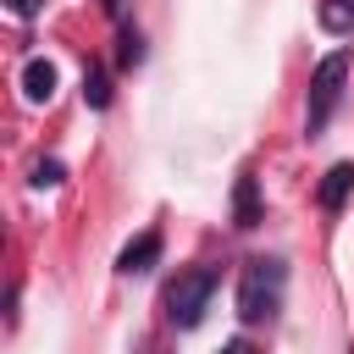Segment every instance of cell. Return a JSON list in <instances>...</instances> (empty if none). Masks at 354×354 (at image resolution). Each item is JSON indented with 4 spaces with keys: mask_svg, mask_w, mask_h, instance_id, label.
Instances as JSON below:
<instances>
[{
    "mask_svg": "<svg viewBox=\"0 0 354 354\" xmlns=\"http://www.w3.org/2000/svg\"><path fill=\"white\" fill-rule=\"evenodd\" d=\"M282 288H288V266H282V260H271V254L249 260L243 277H238V321H243V326H266V321H277V310H282Z\"/></svg>",
    "mask_w": 354,
    "mask_h": 354,
    "instance_id": "cell-1",
    "label": "cell"
},
{
    "mask_svg": "<svg viewBox=\"0 0 354 354\" xmlns=\"http://www.w3.org/2000/svg\"><path fill=\"white\" fill-rule=\"evenodd\" d=\"M116 66H122V72L144 66V33H138V28H122V33H116Z\"/></svg>",
    "mask_w": 354,
    "mask_h": 354,
    "instance_id": "cell-8",
    "label": "cell"
},
{
    "mask_svg": "<svg viewBox=\"0 0 354 354\" xmlns=\"http://www.w3.org/2000/svg\"><path fill=\"white\" fill-rule=\"evenodd\" d=\"M6 6H11V11H17V17H22V22H28V17H33V11H39V0H6Z\"/></svg>",
    "mask_w": 354,
    "mask_h": 354,
    "instance_id": "cell-12",
    "label": "cell"
},
{
    "mask_svg": "<svg viewBox=\"0 0 354 354\" xmlns=\"http://www.w3.org/2000/svg\"><path fill=\"white\" fill-rule=\"evenodd\" d=\"M321 28L348 33V28H354V6H348V0H326V6H321Z\"/></svg>",
    "mask_w": 354,
    "mask_h": 354,
    "instance_id": "cell-10",
    "label": "cell"
},
{
    "mask_svg": "<svg viewBox=\"0 0 354 354\" xmlns=\"http://www.w3.org/2000/svg\"><path fill=\"white\" fill-rule=\"evenodd\" d=\"M348 6H354V0H348Z\"/></svg>",
    "mask_w": 354,
    "mask_h": 354,
    "instance_id": "cell-14",
    "label": "cell"
},
{
    "mask_svg": "<svg viewBox=\"0 0 354 354\" xmlns=\"http://www.w3.org/2000/svg\"><path fill=\"white\" fill-rule=\"evenodd\" d=\"M155 260H160V227H144V232L116 254V271H122V277H144Z\"/></svg>",
    "mask_w": 354,
    "mask_h": 354,
    "instance_id": "cell-4",
    "label": "cell"
},
{
    "mask_svg": "<svg viewBox=\"0 0 354 354\" xmlns=\"http://www.w3.org/2000/svg\"><path fill=\"white\" fill-rule=\"evenodd\" d=\"M343 77H348V50H332V55L310 72V111H304V127H310V133H321V127L332 122V111H337V100H343Z\"/></svg>",
    "mask_w": 354,
    "mask_h": 354,
    "instance_id": "cell-3",
    "label": "cell"
},
{
    "mask_svg": "<svg viewBox=\"0 0 354 354\" xmlns=\"http://www.w3.org/2000/svg\"><path fill=\"white\" fill-rule=\"evenodd\" d=\"M22 94H28L33 105H50V100H55V66H50L44 55H33V61L22 66Z\"/></svg>",
    "mask_w": 354,
    "mask_h": 354,
    "instance_id": "cell-6",
    "label": "cell"
},
{
    "mask_svg": "<svg viewBox=\"0 0 354 354\" xmlns=\"http://www.w3.org/2000/svg\"><path fill=\"white\" fill-rule=\"evenodd\" d=\"M216 282H221L216 266H194V271H183V277L166 288V321H171L177 332H194V326L205 321L210 299H216Z\"/></svg>",
    "mask_w": 354,
    "mask_h": 354,
    "instance_id": "cell-2",
    "label": "cell"
},
{
    "mask_svg": "<svg viewBox=\"0 0 354 354\" xmlns=\"http://www.w3.org/2000/svg\"><path fill=\"white\" fill-rule=\"evenodd\" d=\"M61 183H66V166L61 160H39L33 166V188H61Z\"/></svg>",
    "mask_w": 354,
    "mask_h": 354,
    "instance_id": "cell-11",
    "label": "cell"
},
{
    "mask_svg": "<svg viewBox=\"0 0 354 354\" xmlns=\"http://www.w3.org/2000/svg\"><path fill=\"white\" fill-rule=\"evenodd\" d=\"M105 11H111V17H122V0H105Z\"/></svg>",
    "mask_w": 354,
    "mask_h": 354,
    "instance_id": "cell-13",
    "label": "cell"
},
{
    "mask_svg": "<svg viewBox=\"0 0 354 354\" xmlns=\"http://www.w3.org/2000/svg\"><path fill=\"white\" fill-rule=\"evenodd\" d=\"M83 100H88L94 111L111 105V72H105V66H88V72H83Z\"/></svg>",
    "mask_w": 354,
    "mask_h": 354,
    "instance_id": "cell-9",
    "label": "cell"
},
{
    "mask_svg": "<svg viewBox=\"0 0 354 354\" xmlns=\"http://www.w3.org/2000/svg\"><path fill=\"white\" fill-rule=\"evenodd\" d=\"M266 221V205H260V183H254V171H243L238 183H232V227H260Z\"/></svg>",
    "mask_w": 354,
    "mask_h": 354,
    "instance_id": "cell-5",
    "label": "cell"
},
{
    "mask_svg": "<svg viewBox=\"0 0 354 354\" xmlns=\"http://www.w3.org/2000/svg\"><path fill=\"white\" fill-rule=\"evenodd\" d=\"M354 194V160H337L326 177H321V210H343Z\"/></svg>",
    "mask_w": 354,
    "mask_h": 354,
    "instance_id": "cell-7",
    "label": "cell"
}]
</instances>
